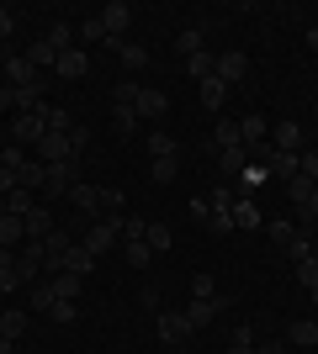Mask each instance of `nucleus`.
I'll return each instance as SVG.
<instances>
[{"label":"nucleus","instance_id":"4c0bfd02","mask_svg":"<svg viewBox=\"0 0 318 354\" xmlns=\"http://www.w3.org/2000/svg\"><path fill=\"white\" fill-rule=\"evenodd\" d=\"M122 254H127V265H133V270H149L154 265V249H149V243H122Z\"/></svg>","mask_w":318,"mask_h":354},{"label":"nucleus","instance_id":"c85d7f7f","mask_svg":"<svg viewBox=\"0 0 318 354\" xmlns=\"http://www.w3.org/2000/svg\"><path fill=\"white\" fill-rule=\"evenodd\" d=\"M21 59H27V64H32V69H53V64H59V53H53V48H48V43H43V37H37V43H32V48H27V53H21Z\"/></svg>","mask_w":318,"mask_h":354},{"label":"nucleus","instance_id":"09e8293b","mask_svg":"<svg viewBox=\"0 0 318 354\" xmlns=\"http://www.w3.org/2000/svg\"><path fill=\"white\" fill-rule=\"evenodd\" d=\"M48 317H53V323H75V301H59V307L48 312Z\"/></svg>","mask_w":318,"mask_h":354},{"label":"nucleus","instance_id":"f3484780","mask_svg":"<svg viewBox=\"0 0 318 354\" xmlns=\"http://www.w3.org/2000/svg\"><path fill=\"white\" fill-rule=\"evenodd\" d=\"M69 201H75L80 212H85V217H101V185H69Z\"/></svg>","mask_w":318,"mask_h":354},{"label":"nucleus","instance_id":"ea45409f","mask_svg":"<svg viewBox=\"0 0 318 354\" xmlns=\"http://www.w3.org/2000/svg\"><path fill=\"white\" fill-rule=\"evenodd\" d=\"M138 90H143L138 80H117V90H112V106H133V101H138Z\"/></svg>","mask_w":318,"mask_h":354},{"label":"nucleus","instance_id":"603ef678","mask_svg":"<svg viewBox=\"0 0 318 354\" xmlns=\"http://www.w3.org/2000/svg\"><path fill=\"white\" fill-rule=\"evenodd\" d=\"M6 270H16V249H0V275Z\"/></svg>","mask_w":318,"mask_h":354},{"label":"nucleus","instance_id":"20e7f679","mask_svg":"<svg viewBox=\"0 0 318 354\" xmlns=\"http://www.w3.org/2000/svg\"><path fill=\"white\" fill-rule=\"evenodd\" d=\"M101 27H106V43H122V32L133 27V6L127 0H112V6H101Z\"/></svg>","mask_w":318,"mask_h":354},{"label":"nucleus","instance_id":"a18cd8bd","mask_svg":"<svg viewBox=\"0 0 318 354\" xmlns=\"http://www.w3.org/2000/svg\"><path fill=\"white\" fill-rule=\"evenodd\" d=\"M265 233H271V243H281V249H287V243H292V233H297V227H292V222L281 217V222H265Z\"/></svg>","mask_w":318,"mask_h":354},{"label":"nucleus","instance_id":"473e14b6","mask_svg":"<svg viewBox=\"0 0 318 354\" xmlns=\"http://www.w3.org/2000/svg\"><path fill=\"white\" fill-rule=\"evenodd\" d=\"M175 53H186V59H197V53H207V48H202V27H186L181 37H175Z\"/></svg>","mask_w":318,"mask_h":354},{"label":"nucleus","instance_id":"393cba45","mask_svg":"<svg viewBox=\"0 0 318 354\" xmlns=\"http://www.w3.org/2000/svg\"><path fill=\"white\" fill-rule=\"evenodd\" d=\"M287 339L297 344V349H313V344H318V323H313V317H297V323L287 328Z\"/></svg>","mask_w":318,"mask_h":354},{"label":"nucleus","instance_id":"72a5a7b5","mask_svg":"<svg viewBox=\"0 0 318 354\" xmlns=\"http://www.w3.org/2000/svg\"><path fill=\"white\" fill-rule=\"evenodd\" d=\"M43 122H48V133H69V127H75V122H69V111H64V106H53V101L43 106Z\"/></svg>","mask_w":318,"mask_h":354},{"label":"nucleus","instance_id":"dca6fc26","mask_svg":"<svg viewBox=\"0 0 318 354\" xmlns=\"http://www.w3.org/2000/svg\"><path fill=\"white\" fill-rule=\"evenodd\" d=\"M218 169H223L228 180H239L244 169H249V148L244 143H233V148H223V153H218Z\"/></svg>","mask_w":318,"mask_h":354},{"label":"nucleus","instance_id":"6e6552de","mask_svg":"<svg viewBox=\"0 0 318 354\" xmlns=\"http://www.w3.org/2000/svg\"><path fill=\"white\" fill-rule=\"evenodd\" d=\"M212 74H218V80L233 90L244 74H249V59H244V53H218V59H212Z\"/></svg>","mask_w":318,"mask_h":354},{"label":"nucleus","instance_id":"a19ab883","mask_svg":"<svg viewBox=\"0 0 318 354\" xmlns=\"http://www.w3.org/2000/svg\"><path fill=\"white\" fill-rule=\"evenodd\" d=\"M112 122H117V133H138V111L133 106H112Z\"/></svg>","mask_w":318,"mask_h":354},{"label":"nucleus","instance_id":"37998d69","mask_svg":"<svg viewBox=\"0 0 318 354\" xmlns=\"http://www.w3.org/2000/svg\"><path fill=\"white\" fill-rule=\"evenodd\" d=\"M191 296H197V301H212V296H218V281H212L207 270H202L197 281H191Z\"/></svg>","mask_w":318,"mask_h":354},{"label":"nucleus","instance_id":"c9c22d12","mask_svg":"<svg viewBox=\"0 0 318 354\" xmlns=\"http://www.w3.org/2000/svg\"><path fill=\"white\" fill-rule=\"evenodd\" d=\"M53 307H59V291H53V286H32V312H53Z\"/></svg>","mask_w":318,"mask_h":354},{"label":"nucleus","instance_id":"58836bf2","mask_svg":"<svg viewBox=\"0 0 318 354\" xmlns=\"http://www.w3.org/2000/svg\"><path fill=\"white\" fill-rule=\"evenodd\" d=\"M175 175H181V153L175 159H154V185H170Z\"/></svg>","mask_w":318,"mask_h":354},{"label":"nucleus","instance_id":"412c9836","mask_svg":"<svg viewBox=\"0 0 318 354\" xmlns=\"http://www.w3.org/2000/svg\"><path fill=\"white\" fill-rule=\"evenodd\" d=\"M43 43L53 48V53H69V48H75V27H69V21H53V27L43 32Z\"/></svg>","mask_w":318,"mask_h":354},{"label":"nucleus","instance_id":"423d86ee","mask_svg":"<svg viewBox=\"0 0 318 354\" xmlns=\"http://www.w3.org/2000/svg\"><path fill=\"white\" fill-rule=\"evenodd\" d=\"M133 111H138V122H165L170 95H165V90H154V85H143V90H138V101H133Z\"/></svg>","mask_w":318,"mask_h":354},{"label":"nucleus","instance_id":"de8ad7c7","mask_svg":"<svg viewBox=\"0 0 318 354\" xmlns=\"http://www.w3.org/2000/svg\"><path fill=\"white\" fill-rule=\"evenodd\" d=\"M16 191V175H11V169H6V153H0V201H6V196H11Z\"/></svg>","mask_w":318,"mask_h":354},{"label":"nucleus","instance_id":"f257e3e1","mask_svg":"<svg viewBox=\"0 0 318 354\" xmlns=\"http://www.w3.org/2000/svg\"><path fill=\"white\" fill-rule=\"evenodd\" d=\"M85 143H91V133H85V127H69V133H48L43 143L32 148V159H43V164H64V159H75V164H80Z\"/></svg>","mask_w":318,"mask_h":354},{"label":"nucleus","instance_id":"864d4df0","mask_svg":"<svg viewBox=\"0 0 318 354\" xmlns=\"http://www.w3.org/2000/svg\"><path fill=\"white\" fill-rule=\"evenodd\" d=\"M255 354H287V344H255Z\"/></svg>","mask_w":318,"mask_h":354},{"label":"nucleus","instance_id":"f704fd0d","mask_svg":"<svg viewBox=\"0 0 318 354\" xmlns=\"http://www.w3.org/2000/svg\"><path fill=\"white\" fill-rule=\"evenodd\" d=\"M117 227H122V243H143V238H149V222L143 217H122Z\"/></svg>","mask_w":318,"mask_h":354},{"label":"nucleus","instance_id":"a878e982","mask_svg":"<svg viewBox=\"0 0 318 354\" xmlns=\"http://www.w3.org/2000/svg\"><path fill=\"white\" fill-rule=\"evenodd\" d=\"M48 233H53V212L37 201V207L27 212V238H48Z\"/></svg>","mask_w":318,"mask_h":354},{"label":"nucleus","instance_id":"8fccbe9b","mask_svg":"<svg viewBox=\"0 0 318 354\" xmlns=\"http://www.w3.org/2000/svg\"><path fill=\"white\" fill-rule=\"evenodd\" d=\"M11 32H16V16L6 11V6H0V43H6V37H11Z\"/></svg>","mask_w":318,"mask_h":354},{"label":"nucleus","instance_id":"9b49d317","mask_svg":"<svg viewBox=\"0 0 318 354\" xmlns=\"http://www.w3.org/2000/svg\"><path fill=\"white\" fill-rule=\"evenodd\" d=\"M271 148H281V153H297V148H303V127H297V122H276L271 127Z\"/></svg>","mask_w":318,"mask_h":354},{"label":"nucleus","instance_id":"e433bc0d","mask_svg":"<svg viewBox=\"0 0 318 354\" xmlns=\"http://www.w3.org/2000/svg\"><path fill=\"white\" fill-rule=\"evenodd\" d=\"M143 243H149V249H154V254H165V249H170V243H175V233H170L165 222H149V238H143Z\"/></svg>","mask_w":318,"mask_h":354},{"label":"nucleus","instance_id":"c03bdc74","mask_svg":"<svg viewBox=\"0 0 318 354\" xmlns=\"http://www.w3.org/2000/svg\"><path fill=\"white\" fill-rule=\"evenodd\" d=\"M80 37H85V43H106V27H101V16H85V21H80Z\"/></svg>","mask_w":318,"mask_h":354},{"label":"nucleus","instance_id":"f03ea898","mask_svg":"<svg viewBox=\"0 0 318 354\" xmlns=\"http://www.w3.org/2000/svg\"><path fill=\"white\" fill-rule=\"evenodd\" d=\"M122 217H96L91 227H85V233H80V243H85V249L96 254V259H101V254H112L117 249V238H122V227H117Z\"/></svg>","mask_w":318,"mask_h":354},{"label":"nucleus","instance_id":"c756f323","mask_svg":"<svg viewBox=\"0 0 318 354\" xmlns=\"http://www.w3.org/2000/svg\"><path fill=\"white\" fill-rule=\"evenodd\" d=\"M149 153H154V159H175V153H181V143H175L170 133H159V127H154V133H149Z\"/></svg>","mask_w":318,"mask_h":354},{"label":"nucleus","instance_id":"a211bd4d","mask_svg":"<svg viewBox=\"0 0 318 354\" xmlns=\"http://www.w3.org/2000/svg\"><path fill=\"white\" fill-rule=\"evenodd\" d=\"M233 227H244V233H249V227H265V217H260V207H255V196H239V201H233Z\"/></svg>","mask_w":318,"mask_h":354},{"label":"nucleus","instance_id":"ddd939ff","mask_svg":"<svg viewBox=\"0 0 318 354\" xmlns=\"http://www.w3.org/2000/svg\"><path fill=\"white\" fill-rule=\"evenodd\" d=\"M265 138H271V122L260 117V111H249V117L239 122V143H244V148H260Z\"/></svg>","mask_w":318,"mask_h":354},{"label":"nucleus","instance_id":"6ab92c4d","mask_svg":"<svg viewBox=\"0 0 318 354\" xmlns=\"http://www.w3.org/2000/svg\"><path fill=\"white\" fill-rule=\"evenodd\" d=\"M117 59H122V69H127V74H138V69H149V48H143V43H117Z\"/></svg>","mask_w":318,"mask_h":354},{"label":"nucleus","instance_id":"3c124183","mask_svg":"<svg viewBox=\"0 0 318 354\" xmlns=\"http://www.w3.org/2000/svg\"><path fill=\"white\" fill-rule=\"evenodd\" d=\"M297 217H303V222H318V191L308 196V207H297Z\"/></svg>","mask_w":318,"mask_h":354},{"label":"nucleus","instance_id":"9d476101","mask_svg":"<svg viewBox=\"0 0 318 354\" xmlns=\"http://www.w3.org/2000/svg\"><path fill=\"white\" fill-rule=\"evenodd\" d=\"M48 169V196H69V185H75V159H64V164H43Z\"/></svg>","mask_w":318,"mask_h":354},{"label":"nucleus","instance_id":"2eb2a0df","mask_svg":"<svg viewBox=\"0 0 318 354\" xmlns=\"http://www.w3.org/2000/svg\"><path fill=\"white\" fill-rule=\"evenodd\" d=\"M64 270L85 281V275H91V270H96V254H91V249H85V243H80V238H75V243H69V254H64Z\"/></svg>","mask_w":318,"mask_h":354},{"label":"nucleus","instance_id":"aec40b11","mask_svg":"<svg viewBox=\"0 0 318 354\" xmlns=\"http://www.w3.org/2000/svg\"><path fill=\"white\" fill-rule=\"evenodd\" d=\"M287 259H292V265H308V259H313V227H297V233H292Z\"/></svg>","mask_w":318,"mask_h":354},{"label":"nucleus","instance_id":"4d7b16f0","mask_svg":"<svg viewBox=\"0 0 318 354\" xmlns=\"http://www.w3.org/2000/svg\"><path fill=\"white\" fill-rule=\"evenodd\" d=\"M16 349V339H0V354H11Z\"/></svg>","mask_w":318,"mask_h":354},{"label":"nucleus","instance_id":"49530a36","mask_svg":"<svg viewBox=\"0 0 318 354\" xmlns=\"http://www.w3.org/2000/svg\"><path fill=\"white\" fill-rule=\"evenodd\" d=\"M297 281H303L308 291H318V254L308 259V265H297Z\"/></svg>","mask_w":318,"mask_h":354},{"label":"nucleus","instance_id":"f8f14e48","mask_svg":"<svg viewBox=\"0 0 318 354\" xmlns=\"http://www.w3.org/2000/svg\"><path fill=\"white\" fill-rule=\"evenodd\" d=\"M53 74H59V80H85V74H91V59H85L80 48H69V53H59Z\"/></svg>","mask_w":318,"mask_h":354},{"label":"nucleus","instance_id":"13d9d810","mask_svg":"<svg viewBox=\"0 0 318 354\" xmlns=\"http://www.w3.org/2000/svg\"><path fill=\"white\" fill-rule=\"evenodd\" d=\"M313 153H318V143H313Z\"/></svg>","mask_w":318,"mask_h":354},{"label":"nucleus","instance_id":"0eeeda50","mask_svg":"<svg viewBox=\"0 0 318 354\" xmlns=\"http://www.w3.org/2000/svg\"><path fill=\"white\" fill-rule=\"evenodd\" d=\"M43 106H48V101H43ZM11 138H16V143H32V148H37V143L48 138V122H43V111H21V117L11 122Z\"/></svg>","mask_w":318,"mask_h":354},{"label":"nucleus","instance_id":"79ce46f5","mask_svg":"<svg viewBox=\"0 0 318 354\" xmlns=\"http://www.w3.org/2000/svg\"><path fill=\"white\" fill-rule=\"evenodd\" d=\"M186 74H191V80L202 85V80L212 74V53H197V59H186Z\"/></svg>","mask_w":318,"mask_h":354},{"label":"nucleus","instance_id":"5fc2aeb1","mask_svg":"<svg viewBox=\"0 0 318 354\" xmlns=\"http://www.w3.org/2000/svg\"><path fill=\"white\" fill-rule=\"evenodd\" d=\"M228 354H255V344H233V349H228Z\"/></svg>","mask_w":318,"mask_h":354},{"label":"nucleus","instance_id":"2f4dec72","mask_svg":"<svg viewBox=\"0 0 318 354\" xmlns=\"http://www.w3.org/2000/svg\"><path fill=\"white\" fill-rule=\"evenodd\" d=\"M122 207H127L122 185H101V217H122Z\"/></svg>","mask_w":318,"mask_h":354},{"label":"nucleus","instance_id":"39448f33","mask_svg":"<svg viewBox=\"0 0 318 354\" xmlns=\"http://www.w3.org/2000/svg\"><path fill=\"white\" fill-rule=\"evenodd\" d=\"M154 328H159V344H181V339H191L186 312H175V307H159V312H154Z\"/></svg>","mask_w":318,"mask_h":354},{"label":"nucleus","instance_id":"b1692460","mask_svg":"<svg viewBox=\"0 0 318 354\" xmlns=\"http://www.w3.org/2000/svg\"><path fill=\"white\" fill-rule=\"evenodd\" d=\"M48 286H53V291H59V301H80V275H69V270H59V275H48Z\"/></svg>","mask_w":318,"mask_h":354},{"label":"nucleus","instance_id":"5701e85b","mask_svg":"<svg viewBox=\"0 0 318 354\" xmlns=\"http://www.w3.org/2000/svg\"><path fill=\"white\" fill-rule=\"evenodd\" d=\"M223 101H228V85L218 74H207V80H202V106H207V111H223Z\"/></svg>","mask_w":318,"mask_h":354},{"label":"nucleus","instance_id":"7ed1b4c3","mask_svg":"<svg viewBox=\"0 0 318 354\" xmlns=\"http://www.w3.org/2000/svg\"><path fill=\"white\" fill-rule=\"evenodd\" d=\"M228 307H233V296H223V291H218L212 301H197V296H191V307H181V312H186V328L197 333V328H207L212 317H218V312H228Z\"/></svg>","mask_w":318,"mask_h":354},{"label":"nucleus","instance_id":"1a4fd4ad","mask_svg":"<svg viewBox=\"0 0 318 354\" xmlns=\"http://www.w3.org/2000/svg\"><path fill=\"white\" fill-rule=\"evenodd\" d=\"M6 80H11L16 90H43V74L32 69L27 59H6Z\"/></svg>","mask_w":318,"mask_h":354},{"label":"nucleus","instance_id":"cd10ccee","mask_svg":"<svg viewBox=\"0 0 318 354\" xmlns=\"http://www.w3.org/2000/svg\"><path fill=\"white\" fill-rule=\"evenodd\" d=\"M27 328H32L27 312H0V339H21Z\"/></svg>","mask_w":318,"mask_h":354},{"label":"nucleus","instance_id":"4be33fe9","mask_svg":"<svg viewBox=\"0 0 318 354\" xmlns=\"http://www.w3.org/2000/svg\"><path fill=\"white\" fill-rule=\"evenodd\" d=\"M239 143V122H228V117H218V127H212V153H223V148H233Z\"/></svg>","mask_w":318,"mask_h":354},{"label":"nucleus","instance_id":"4468645a","mask_svg":"<svg viewBox=\"0 0 318 354\" xmlns=\"http://www.w3.org/2000/svg\"><path fill=\"white\" fill-rule=\"evenodd\" d=\"M21 243H27V217L0 212V249H21Z\"/></svg>","mask_w":318,"mask_h":354},{"label":"nucleus","instance_id":"6e6d98bb","mask_svg":"<svg viewBox=\"0 0 318 354\" xmlns=\"http://www.w3.org/2000/svg\"><path fill=\"white\" fill-rule=\"evenodd\" d=\"M308 48H313V53H318V27H308Z\"/></svg>","mask_w":318,"mask_h":354},{"label":"nucleus","instance_id":"bb28decb","mask_svg":"<svg viewBox=\"0 0 318 354\" xmlns=\"http://www.w3.org/2000/svg\"><path fill=\"white\" fill-rule=\"evenodd\" d=\"M313 191H318V180H308V175L287 180V201H292V207H308V196H313Z\"/></svg>","mask_w":318,"mask_h":354},{"label":"nucleus","instance_id":"7c9ffc66","mask_svg":"<svg viewBox=\"0 0 318 354\" xmlns=\"http://www.w3.org/2000/svg\"><path fill=\"white\" fill-rule=\"evenodd\" d=\"M32 207H37V201H32V191H21V185H16V191L0 201V212H11V217H27Z\"/></svg>","mask_w":318,"mask_h":354}]
</instances>
